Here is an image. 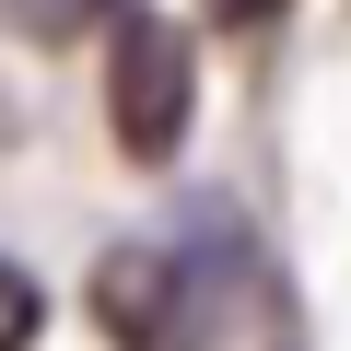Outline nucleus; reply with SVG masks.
Returning a JSON list of instances; mask_svg holds the SVG:
<instances>
[{"label":"nucleus","instance_id":"nucleus-2","mask_svg":"<svg viewBox=\"0 0 351 351\" xmlns=\"http://www.w3.org/2000/svg\"><path fill=\"white\" fill-rule=\"evenodd\" d=\"M164 281H176V339H164V351H211V339L246 316L258 258H246V234H234L223 199H188V223H176V246H164Z\"/></svg>","mask_w":351,"mask_h":351},{"label":"nucleus","instance_id":"nucleus-4","mask_svg":"<svg viewBox=\"0 0 351 351\" xmlns=\"http://www.w3.org/2000/svg\"><path fill=\"white\" fill-rule=\"evenodd\" d=\"M36 328H47V293L0 258V351H36Z\"/></svg>","mask_w":351,"mask_h":351},{"label":"nucleus","instance_id":"nucleus-1","mask_svg":"<svg viewBox=\"0 0 351 351\" xmlns=\"http://www.w3.org/2000/svg\"><path fill=\"white\" fill-rule=\"evenodd\" d=\"M188 106H199V59H188V36L152 24V12H129L117 47H106V117H117V152H129V164H176Z\"/></svg>","mask_w":351,"mask_h":351},{"label":"nucleus","instance_id":"nucleus-5","mask_svg":"<svg viewBox=\"0 0 351 351\" xmlns=\"http://www.w3.org/2000/svg\"><path fill=\"white\" fill-rule=\"evenodd\" d=\"M199 12H211V24H234V36H246V24H269V12H281V0H199Z\"/></svg>","mask_w":351,"mask_h":351},{"label":"nucleus","instance_id":"nucleus-3","mask_svg":"<svg viewBox=\"0 0 351 351\" xmlns=\"http://www.w3.org/2000/svg\"><path fill=\"white\" fill-rule=\"evenodd\" d=\"M106 12H117V0H12V24H24L36 47H71V36H82V24H106Z\"/></svg>","mask_w":351,"mask_h":351}]
</instances>
